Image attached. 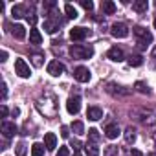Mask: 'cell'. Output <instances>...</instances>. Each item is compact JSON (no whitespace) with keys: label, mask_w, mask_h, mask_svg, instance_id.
Instances as JSON below:
<instances>
[{"label":"cell","mask_w":156,"mask_h":156,"mask_svg":"<svg viewBox=\"0 0 156 156\" xmlns=\"http://www.w3.org/2000/svg\"><path fill=\"white\" fill-rule=\"evenodd\" d=\"M110 33H112V37H116V39H125V37L129 35V28H127L125 24H121V22H116V24L110 26Z\"/></svg>","instance_id":"4"},{"label":"cell","mask_w":156,"mask_h":156,"mask_svg":"<svg viewBox=\"0 0 156 156\" xmlns=\"http://www.w3.org/2000/svg\"><path fill=\"white\" fill-rule=\"evenodd\" d=\"M107 57H108L110 61H114V62H121V61L125 59V53H123V50H121V48L114 46V48H110V50H108Z\"/></svg>","instance_id":"6"},{"label":"cell","mask_w":156,"mask_h":156,"mask_svg":"<svg viewBox=\"0 0 156 156\" xmlns=\"http://www.w3.org/2000/svg\"><path fill=\"white\" fill-rule=\"evenodd\" d=\"M85 151H87L88 156H99V149H98L94 143H87V145H85Z\"/></svg>","instance_id":"21"},{"label":"cell","mask_w":156,"mask_h":156,"mask_svg":"<svg viewBox=\"0 0 156 156\" xmlns=\"http://www.w3.org/2000/svg\"><path fill=\"white\" fill-rule=\"evenodd\" d=\"M62 72H64V66H62V62H59V61H51V62L48 64V73H50V75H53V77H59Z\"/></svg>","instance_id":"8"},{"label":"cell","mask_w":156,"mask_h":156,"mask_svg":"<svg viewBox=\"0 0 156 156\" xmlns=\"http://www.w3.org/2000/svg\"><path fill=\"white\" fill-rule=\"evenodd\" d=\"M57 156H70V149L68 147H61L59 152H57Z\"/></svg>","instance_id":"31"},{"label":"cell","mask_w":156,"mask_h":156,"mask_svg":"<svg viewBox=\"0 0 156 156\" xmlns=\"http://www.w3.org/2000/svg\"><path fill=\"white\" fill-rule=\"evenodd\" d=\"M134 35L140 39V41H138L140 48H147V46L152 42V33H151L149 30H145L143 26H136V28H134Z\"/></svg>","instance_id":"2"},{"label":"cell","mask_w":156,"mask_h":156,"mask_svg":"<svg viewBox=\"0 0 156 156\" xmlns=\"http://www.w3.org/2000/svg\"><path fill=\"white\" fill-rule=\"evenodd\" d=\"M33 64H35V66H42V55L35 53V55H33Z\"/></svg>","instance_id":"30"},{"label":"cell","mask_w":156,"mask_h":156,"mask_svg":"<svg viewBox=\"0 0 156 156\" xmlns=\"http://www.w3.org/2000/svg\"><path fill=\"white\" fill-rule=\"evenodd\" d=\"M116 154H118V147L110 145V147H107V149H105V156H116Z\"/></svg>","instance_id":"28"},{"label":"cell","mask_w":156,"mask_h":156,"mask_svg":"<svg viewBox=\"0 0 156 156\" xmlns=\"http://www.w3.org/2000/svg\"><path fill=\"white\" fill-rule=\"evenodd\" d=\"M129 64H130V66H141V64H143V59H141L140 55H130V57H129Z\"/></svg>","instance_id":"25"},{"label":"cell","mask_w":156,"mask_h":156,"mask_svg":"<svg viewBox=\"0 0 156 156\" xmlns=\"http://www.w3.org/2000/svg\"><path fill=\"white\" fill-rule=\"evenodd\" d=\"M15 152H17V156H26V145H24L22 141H20V143H17Z\"/></svg>","instance_id":"26"},{"label":"cell","mask_w":156,"mask_h":156,"mask_svg":"<svg viewBox=\"0 0 156 156\" xmlns=\"http://www.w3.org/2000/svg\"><path fill=\"white\" fill-rule=\"evenodd\" d=\"M88 138L96 143V141H99V132H98L96 129H90V130H88Z\"/></svg>","instance_id":"27"},{"label":"cell","mask_w":156,"mask_h":156,"mask_svg":"<svg viewBox=\"0 0 156 156\" xmlns=\"http://www.w3.org/2000/svg\"><path fill=\"white\" fill-rule=\"evenodd\" d=\"M44 147H46L48 151H53V149L57 147V136H55L53 132H48V134L44 136Z\"/></svg>","instance_id":"12"},{"label":"cell","mask_w":156,"mask_h":156,"mask_svg":"<svg viewBox=\"0 0 156 156\" xmlns=\"http://www.w3.org/2000/svg\"><path fill=\"white\" fill-rule=\"evenodd\" d=\"M105 136L108 138V140H116L118 136H119V127L118 125H107V129H105Z\"/></svg>","instance_id":"13"},{"label":"cell","mask_w":156,"mask_h":156,"mask_svg":"<svg viewBox=\"0 0 156 156\" xmlns=\"http://www.w3.org/2000/svg\"><path fill=\"white\" fill-rule=\"evenodd\" d=\"M0 61H2V62L8 61V51H2V53H0Z\"/></svg>","instance_id":"34"},{"label":"cell","mask_w":156,"mask_h":156,"mask_svg":"<svg viewBox=\"0 0 156 156\" xmlns=\"http://www.w3.org/2000/svg\"><path fill=\"white\" fill-rule=\"evenodd\" d=\"M66 110L70 112V114H77V112H79L81 110V99L79 98H70L68 99V103H66Z\"/></svg>","instance_id":"7"},{"label":"cell","mask_w":156,"mask_h":156,"mask_svg":"<svg viewBox=\"0 0 156 156\" xmlns=\"http://www.w3.org/2000/svg\"><path fill=\"white\" fill-rule=\"evenodd\" d=\"M73 77L79 83H88L90 81V70L87 68V66H77L75 70H73Z\"/></svg>","instance_id":"5"},{"label":"cell","mask_w":156,"mask_h":156,"mask_svg":"<svg viewBox=\"0 0 156 156\" xmlns=\"http://www.w3.org/2000/svg\"><path fill=\"white\" fill-rule=\"evenodd\" d=\"M61 136H62V138H68V136H70V129H68L66 125L61 127Z\"/></svg>","instance_id":"32"},{"label":"cell","mask_w":156,"mask_h":156,"mask_svg":"<svg viewBox=\"0 0 156 156\" xmlns=\"http://www.w3.org/2000/svg\"><path fill=\"white\" fill-rule=\"evenodd\" d=\"M15 73H17L19 77H22V79H28V77L31 75L30 64H28L24 59H17V61H15Z\"/></svg>","instance_id":"3"},{"label":"cell","mask_w":156,"mask_h":156,"mask_svg":"<svg viewBox=\"0 0 156 156\" xmlns=\"http://www.w3.org/2000/svg\"><path fill=\"white\" fill-rule=\"evenodd\" d=\"M130 156H143V154H141L140 151H136V149H132V151H130Z\"/></svg>","instance_id":"36"},{"label":"cell","mask_w":156,"mask_h":156,"mask_svg":"<svg viewBox=\"0 0 156 156\" xmlns=\"http://www.w3.org/2000/svg\"><path fill=\"white\" fill-rule=\"evenodd\" d=\"M30 42L31 44H41L42 42V35H41L39 30H35V28L30 30Z\"/></svg>","instance_id":"16"},{"label":"cell","mask_w":156,"mask_h":156,"mask_svg":"<svg viewBox=\"0 0 156 156\" xmlns=\"http://www.w3.org/2000/svg\"><path fill=\"white\" fill-rule=\"evenodd\" d=\"M31 156H44V145L42 143H33L31 145Z\"/></svg>","instance_id":"19"},{"label":"cell","mask_w":156,"mask_h":156,"mask_svg":"<svg viewBox=\"0 0 156 156\" xmlns=\"http://www.w3.org/2000/svg\"><path fill=\"white\" fill-rule=\"evenodd\" d=\"M154 28H156V20H154Z\"/></svg>","instance_id":"38"},{"label":"cell","mask_w":156,"mask_h":156,"mask_svg":"<svg viewBox=\"0 0 156 156\" xmlns=\"http://www.w3.org/2000/svg\"><path fill=\"white\" fill-rule=\"evenodd\" d=\"M87 116H88V119H92V121H98V119H101V118H103V110H101L99 107H88V110H87Z\"/></svg>","instance_id":"11"},{"label":"cell","mask_w":156,"mask_h":156,"mask_svg":"<svg viewBox=\"0 0 156 156\" xmlns=\"http://www.w3.org/2000/svg\"><path fill=\"white\" fill-rule=\"evenodd\" d=\"M2 134H4L6 138H13V136L17 134V125L11 123V121H4V123H2Z\"/></svg>","instance_id":"10"},{"label":"cell","mask_w":156,"mask_h":156,"mask_svg":"<svg viewBox=\"0 0 156 156\" xmlns=\"http://www.w3.org/2000/svg\"><path fill=\"white\" fill-rule=\"evenodd\" d=\"M75 156H81V154H75Z\"/></svg>","instance_id":"39"},{"label":"cell","mask_w":156,"mask_h":156,"mask_svg":"<svg viewBox=\"0 0 156 156\" xmlns=\"http://www.w3.org/2000/svg\"><path fill=\"white\" fill-rule=\"evenodd\" d=\"M125 141H127V143H134V141H136V134H134V129H130V127H129V129L125 130Z\"/></svg>","instance_id":"23"},{"label":"cell","mask_w":156,"mask_h":156,"mask_svg":"<svg viewBox=\"0 0 156 156\" xmlns=\"http://www.w3.org/2000/svg\"><path fill=\"white\" fill-rule=\"evenodd\" d=\"M101 9H103L105 15H114L116 13V4L110 2V0H103V2H101Z\"/></svg>","instance_id":"14"},{"label":"cell","mask_w":156,"mask_h":156,"mask_svg":"<svg viewBox=\"0 0 156 156\" xmlns=\"http://www.w3.org/2000/svg\"><path fill=\"white\" fill-rule=\"evenodd\" d=\"M87 35H88V30L87 28H81V26H77V28H73L70 31L72 41H83V39H87Z\"/></svg>","instance_id":"9"},{"label":"cell","mask_w":156,"mask_h":156,"mask_svg":"<svg viewBox=\"0 0 156 156\" xmlns=\"http://www.w3.org/2000/svg\"><path fill=\"white\" fill-rule=\"evenodd\" d=\"M6 96H8V88H6V83L2 85V99H6Z\"/></svg>","instance_id":"35"},{"label":"cell","mask_w":156,"mask_h":156,"mask_svg":"<svg viewBox=\"0 0 156 156\" xmlns=\"http://www.w3.org/2000/svg\"><path fill=\"white\" fill-rule=\"evenodd\" d=\"M136 88H138V90H140V92H143V94H145V92H147V94H149V88H147V87H145V85H143V83H136Z\"/></svg>","instance_id":"33"},{"label":"cell","mask_w":156,"mask_h":156,"mask_svg":"<svg viewBox=\"0 0 156 156\" xmlns=\"http://www.w3.org/2000/svg\"><path fill=\"white\" fill-rule=\"evenodd\" d=\"M64 11H66V17H68V19H77V9H75L72 4H66V6H64Z\"/></svg>","instance_id":"22"},{"label":"cell","mask_w":156,"mask_h":156,"mask_svg":"<svg viewBox=\"0 0 156 156\" xmlns=\"http://www.w3.org/2000/svg\"><path fill=\"white\" fill-rule=\"evenodd\" d=\"M72 130H73L75 134H83V130H85L83 121H73V123H72Z\"/></svg>","instance_id":"24"},{"label":"cell","mask_w":156,"mask_h":156,"mask_svg":"<svg viewBox=\"0 0 156 156\" xmlns=\"http://www.w3.org/2000/svg\"><path fill=\"white\" fill-rule=\"evenodd\" d=\"M70 55L72 59H90L94 55V48L92 46H81V44H73L70 46Z\"/></svg>","instance_id":"1"},{"label":"cell","mask_w":156,"mask_h":156,"mask_svg":"<svg viewBox=\"0 0 156 156\" xmlns=\"http://www.w3.org/2000/svg\"><path fill=\"white\" fill-rule=\"evenodd\" d=\"M11 15H13L15 19H20V17H24V15H26V6H24V4H17V6H13V9H11Z\"/></svg>","instance_id":"17"},{"label":"cell","mask_w":156,"mask_h":156,"mask_svg":"<svg viewBox=\"0 0 156 156\" xmlns=\"http://www.w3.org/2000/svg\"><path fill=\"white\" fill-rule=\"evenodd\" d=\"M132 8H134L138 13H143V11H147L149 4H147V0H138V2H134V4H132Z\"/></svg>","instance_id":"20"},{"label":"cell","mask_w":156,"mask_h":156,"mask_svg":"<svg viewBox=\"0 0 156 156\" xmlns=\"http://www.w3.org/2000/svg\"><path fill=\"white\" fill-rule=\"evenodd\" d=\"M11 33H13L15 39H24L26 37V28L22 24H15V26H11Z\"/></svg>","instance_id":"15"},{"label":"cell","mask_w":156,"mask_h":156,"mask_svg":"<svg viewBox=\"0 0 156 156\" xmlns=\"http://www.w3.org/2000/svg\"><path fill=\"white\" fill-rule=\"evenodd\" d=\"M44 30H46L50 35H53V33L59 30V22H51V20H46V22H44Z\"/></svg>","instance_id":"18"},{"label":"cell","mask_w":156,"mask_h":156,"mask_svg":"<svg viewBox=\"0 0 156 156\" xmlns=\"http://www.w3.org/2000/svg\"><path fill=\"white\" fill-rule=\"evenodd\" d=\"M81 6H83L87 11H92V9H94V4L90 2V0H81Z\"/></svg>","instance_id":"29"},{"label":"cell","mask_w":156,"mask_h":156,"mask_svg":"<svg viewBox=\"0 0 156 156\" xmlns=\"http://www.w3.org/2000/svg\"><path fill=\"white\" fill-rule=\"evenodd\" d=\"M151 156H156V152H152V154H151Z\"/></svg>","instance_id":"37"}]
</instances>
